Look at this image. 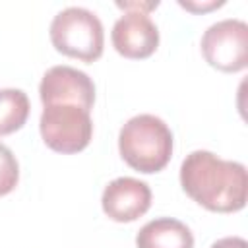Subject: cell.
Segmentation results:
<instances>
[{
    "mask_svg": "<svg viewBox=\"0 0 248 248\" xmlns=\"http://www.w3.org/2000/svg\"><path fill=\"white\" fill-rule=\"evenodd\" d=\"M182 190L202 207L215 213H234L246 205L248 172L238 161H227L198 149L180 165Z\"/></svg>",
    "mask_w": 248,
    "mask_h": 248,
    "instance_id": "cell-1",
    "label": "cell"
},
{
    "mask_svg": "<svg viewBox=\"0 0 248 248\" xmlns=\"http://www.w3.org/2000/svg\"><path fill=\"white\" fill-rule=\"evenodd\" d=\"M118 151L134 170L143 174L159 172L172 157V132L155 114L132 116L120 128Z\"/></svg>",
    "mask_w": 248,
    "mask_h": 248,
    "instance_id": "cell-2",
    "label": "cell"
},
{
    "mask_svg": "<svg viewBox=\"0 0 248 248\" xmlns=\"http://www.w3.org/2000/svg\"><path fill=\"white\" fill-rule=\"evenodd\" d=\"M50 43L64 56L95 62L103 54L105 31L101 19L87 8L70 6L50 23Z\"/></svg>",
    "mask_w": 248,
    "mask_h": 248,
    "instance_id": "cell-3",
    "label": "cell"
},
{
    "mask_svg": "<svg viewBox=\"0 0 248 248\" xmlns=\"http://www.w3.org/2000/svg\"><path fill=\"white\" fill-rule=\"evenodd\" d=\"M41 138L46 147L56 153H78L83 151L93 136V120L89 110L70 105L52 103L45 105L39 120Z\"/></svg>",
    "mask_w": 248,
    "mask_h": 248,
    "instance_id": "cell-4",
    "label": "cell"
},
{
    "mask_svg": "<svg viewBox=\"0 0 248 248\" xmlns=\"http://www.w3.org/2000/svg\"><path fill=\"white\" fill-rule=\"evenodd\" d=\"M205 62L221 72H240L248 64V25L242 19H221L205 29L200 41Z\"/></svg>",
    "mask_w": 248,
    "mask_h": 248,
    "instance_id": "cell-5",
    "label": "cell"
},
{
    "mask_svg": "<svg viewBox=\"0 0 248 248\" xmlns=\"http://www.w3.org/2000/svg\"><path fill=\"white\" fill-rule=\"evenodd\" d=\"M39 97L43 107L52 103H70L91 110L95 103V83L85 72L78 68L52 66L41 79Z\"/></svg>",
    "mask_w": 248,
    "mask_h": 248,
    "instance_id": "cell-6",
    "label": "cell"
},
{
    "mask_svg": "<svg viewBox=\"0 0 248 248\" xmlns=\"http://www.w3.org/2000/svg\"><path fill=\"white\" fill-rule=\"evenodd\" d=\"M112 46L114 50L132 60L149 58L159 46V29L147 14L124 12L122 17L112 25Z\"/></svg>",
    "mask_w": 248,
    "mask_h": 248,
    "instance_id": "cell-7",
    "label": "cell"
},
{
    "mask_svg": "<svg viewBox=\"0 0 248 248\" xmlns=\"http://www.w3.org/2000/svg\"><path fill=\"white\" fill-rule=\"evenodd\" d=\"M101 205L108 219L116 223H132L149 209L151 190L138 178L120 176L105 186Z\"/></svg>",
    "mask_w": 248,
    "mask_h": 248,
    "instance_id": "cell-8",
    "label": "cell"
},
{
    "mask_svg": "<svg viewBox=\"0 0 248 248\" xmlns=\"http://www.w3.org/2000/svg\"><path fill=\"white\" fill-rule=\"evenodd\" d=\"M138 248H194L192 231L178 219L157 217L136 234Z\"/></svg>",
    "mask_w": 248,
    "mask_h": 248,
    "instance_id": "cell-9",
    "label": "cell"
},
{
    "mask_svg": "<svg viewBox=\"0 0 248 248\" xmlns=\"http://www.w3.org/2000/svg\"><path fill=\"white\" fill-rule=\"evenodd\" d=\"M29 118V99L21 89H0V136H10L23 128Z\"/></svg>",
    "mask_w": 248,
    "mask_h": 248,
    "instance_id": "cell-10",
    "label": "cell"
},
{
    "mask_svg": "<svg viewBox=\"0 0 248 248\" xmlns=\"http://www.w3.org/2000/svg\"><path fill=\"white\" fill-rule=\"evenodd\" d=\"M19 180V165L8 145L0 141V196L10 194Z\"/></svg>",
    "mask_w": 248,
    "mask_h": 248,
    "instance_id": "cell-11",
    "label": "cell"
},
{
    "mask_svg": "<svg viewBox=\"0 0 248 248\" xmlns=\"http://www.w3.org/2000/svg\"><path fill=\"white\" fill-rule=\"evenodd\" d=\"M225 2H217V0H211V2H196V0H178V6H182L184 10H190L194 14H203V12H209V10H215L219 6H223Z\"/></svg>",
    "mask_w": 248,
    "mask_h": 248,
    "instance_id": "cell-12",
    "label": "cell"
},
{
    "mask_svg": "<svg viewBox=\"0 0 248 248\" xmlns=\"http://www.w3.org/2000/svg\"><path fill=\"white\" fill-rule=\"evenodd\" d=\"M118 8H122L124 12H141V14H149L153 8L159 6V2H116Z\"/></svg>",
    "mask_w": 248,
    "mask_h": 248,
    "instance_id": "cell-13",
    "label": "cell"
},
{
    "mask_svg": "<svg viewBox=\"0 0 248 248\" xmlns=\"http://www.w3.org/2000/svg\"><path fill=\"white\" fill-rule=\"evenodd\" d=\"M209 248H248V242L240 236H225L215 240Z\"/></svg>",
    "mask_w": 248,
    "mask_h": 248,
    "instance_id": "cell-14",
    "label": "cell"
}]
</instances>
